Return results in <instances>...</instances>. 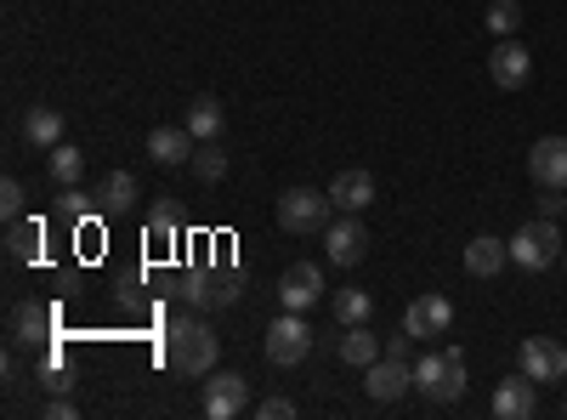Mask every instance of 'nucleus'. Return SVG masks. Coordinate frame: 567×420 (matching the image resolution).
<instances>
[{"label": "nucleus", "mask_w": 567, "mask_h": 420, "mask_svg": "<svg viewBox=\"0 0 567 420\" xmlns=\"http://www.w3.org/2000/svg\"><path fill=\"white\" fill-rule=\"evenodd\" d=\"M216 358H221V336L210 330L205 318H171V330H165V363L176 369V376H216Z\"/></svg>", "instance_id": "1"}, {"label": "nucleus", "mask_w": 567, "mask_h": 420, "mask_svg": "<svg viewBox=\"0 0 567 420\" xmlns=\"http://www.w3.org/2000/svg\"><path fill=\"white\" fill-rule=\"evenodd\" d=\"M414 387L432 398V403H460L465 398V352L443 347V352H425L414 363Z\"/></svg>", "instance_id": "2"}, {"label": "nucleus", "mask_w": 567, "mask_h": 420, "mask_svg": "<svg viewBox=\"0 0 567 420\" xmlns=\"http://www.w3.org/2000/svg\"><path fill=\"white\" fill-rule=\"evenodd\" d=\"M561 233H556V222L550 216H539V222H523L511 233V262L516 267H528V273H545V267H556L561 262Z\"/></svg>", "instance_id": "3"}, {"label": "nucleus", "mask_w": 567, "mask_h": 420, "mask_svg": "<svg viewBox=\"0 0 567 420\" xmlns=\"http://www.w3.org/2000/svg\"><path fill=\"white\" fill-rule=\"evenodd\" d=\"M329 211H336V199H329V188H284L278 194V227L284 233H323L329 227Z\"/></svg>", "instance_id": "4"}, {"label": "nucleus", "mask_w": 567, "mask_h": 420, "mask_svg": "<svg viewBox=\"0 0 567 420\" xmlns=\"http://www.w3.org/2000/svg\"><path fill=\"white\" fill-rule=\"evenodd\" d=\"M261 347H267V358L278 363V369H296L307 352H312V330H307V313H290L284 307L272 324H267V336H261Z\"/></svg>", "instance_id": "5"}, {"label": "nucleus", "mask_w": 567, "mask_h": 420, "mask_svg": "<svg viewBox=\"0 0 567 420\" xmlns=\"http://www.w3.org/2000/svg\"><path fill=\"white\" fill-rule=\"evenodd\" d=\"M409 387H414V363H409V358L381 352V358H374V363L363 369V392H369L374 403H398Z\"/></svg>", "instance_id": "6"}, {"label": "nucleus", "mask_w": 567, "mask_h": 420, "mask_svg": "<svg viewBox=\"0 0 567 420\" xmlns=\"http://www.w3.org/2000/svg\"><path fill=\"white\" fill-rule=\"evenodd\" d=\"M250 409V381L239 369H216V381H205V414L210 420H239Z\"/></svg>", "instance_id": "7"}, {"label": "nucleus", "mask_w": 567, "mask_h": 420, "mask_svg": "<svg viewBox=\"0 0 567 420\" xmlns=\"http://www.w3.org/2000/svg\"><path fill=\"white\" fill-rule=\"evenodd\" d=\"M278 301L290 307V313H307L323 301V267L318 262H290L278 278Z\"/></svg>", "instance_id": "8"}, {"label": "nucleus", "mask_w": 567, "mask_h": 420, "mask_svg": "<svg viewBox=\"0 0 567 420\" xmlns=\"http://www.w3.org/2000/svg\"><path fill=\"white\" fill-rule=\"evenodd\" d=\"M176 296L187 307H233L239 301V273H187Z\"/></svg>", "instance_id": "9"}, {"label": "nucleus", "mask_w": 567, "mask_h": 420, "mask_svg": "<svg viewBox=\"0 0 567 420\" xmlns=\"http://www.w3.org/2000/svg\"><path fill=\"white\" fill-rule=\"evenodd\" d=\"M528 74H534V58H528V45L523 40H499L494 52H488V80L499 85V91H523L528 85Z\"/></svg>", "instance_id": "10"}, {"label": "nucleus", "mask_w": 567, "mask_h": 420, "mask_svg": "<svg viewBox=\"0 0 567 420\" xmlns=\"http://www.w3.org/2000/svg\"><path fill=\"white\" fill-rule=\"evenodd\" d=\"M449 324H454V301H449V296H414L409 313H403V330H409L414 341L449 336Z\"/></svg>", "instance_id": "11"}, {"label": "nucleus", "mask_w": 567, "mask_h": 420, "mask_svg": "<svg viewBox=\"0 0 567 420\" xmlns=\"http://www.w3.org/2000/svg\"><path fill=\"white\" fill-rule=\"evenodd\" d=\"M516 358H523V376H534L539 387L545 381H567V347L550 341V336H528Z\"/></svg>", "instance_id": "12"}, {"label": "nucleus", "mask_w": 567, "mask_h": 420, "mask_svg": "<svg viewBox=\"0 0 567 420\" xmlns=\"http://www.w3.org/2000/svg\"><path fill=\"white\" fill-rule=\"evenodd\" d=\"M528 176L539 188H567V136H539L534 154H528Z\"/></svg>", "instance_id": "13"}, {"label": "nucleus", "mask_w": 567, "mask_h": 420, "mask_svg": "<svg viewBox=\"0 0 567 420\" xmlns=\"http://www.w3.org/2000/svg\"><path fill=\"white\" fill-rule=\"evenodd\" d=\"M323 245H329V262H336V267H358L369 256V233H363L358 216H347V222H329L323 227Z\"/></svg>", "instance_id": "14"}, {"label": "nucleus", "mask_w": 567, "mask_h": 420, "mask_svg": "<svg viewBox=\"0 0 567 420\" xmlns=\"http://www.w3.org/2000/svg\"><path fill=\"white\" fill-rule=\"evenodd\" d=\"M488 409H494L499 420H528V414L539 409V381H534V376H511V381H499Z\"/></svg>", "instance_id": "15"}, {"label": "nucleus", "mask_w": 567, "mask_h": 420, "mask_svg": "<svg viewBox=\"0 0 567 420\" xmlns=\"http://www.w3.org/2000/svg\"><path fill=\"white\" fill-rule=\"evenodd\" d=\"M329 199H336V211H347V216L369 211V205H374V176H369L363 165H347L336 182H329Z\"/></svg>", "instance_id": "16"}, {"label": "nucleus", "mask_w": 567, "mask_h": 420, "mask_svg": "<svg viewBox=\"0 0 567 420\" xmlns=\"http://www.w3.org/2000/svg\"><path fill=\"white\" fill-rule=\"evenodd\" d=\"M194 143H199V136L187 131V125H154V131H148V160H159V165H187V160H194Z\"/></svg>", "instance_id": "17"}, {"label": "nucleus", "mask_w": 567, "mask_h": 420, "mask_svg": "<svg viewBox=\"0 0 567 420\" xmlns=\"http://www.w3.org/2000/svg\"><path fill=\"white\" fill-rule=\"evenodd\" d=\"M505 262H511V239H494V233H477V239L465 245V273H471V278H494Z\"/></svg>", "instance_id": "18"}, {"label": "nucleus", "mask_w": 567, "mask_h": 420, "mask_svg": "<svg viewBox=\"0 0 567 420\" xmlns=\"http://www.w3.org/2000/svg\"><path fill=\"white\" fill-rule=\"evenodd\" d=\"M52 324H58V313L45 307V301H23V307L12 313V336H18L23 347H40L45 336H52Z\"/></svg>", "instance_id": "19"}, {"label": "nucleus", "mask_w": 567, "mask_h": 420, "mask_svg": "<svg viewBox=\"0 0 567 420\" xmlns=\"http://www.w3.org/2000/svg\"><path fill=\"white\" fill-rule=\"evenodd\" d=\"M336 352H341V363H352V369H369L374 358H381L386 347L374 341L363 324H341V341H336Z\"/></svg>", "instance_id": "20"}, {"label": "nucleus", "mask_w": 567, "mask_h": 420, "mask_svg": "<svg viewBox=\"0 0 567 420\" xmlns=\"http://www.w3.org/2000/svg\"><path fill=\"white\" fill-rule=\"evenodd\" d=\"M40 239H45L40 216H34V222H29V216H18V222L7 227V256H12L18 267H29V262H40Z\"/></svg>", "instance_id": "21"}, {"label": "nucleus", "mask_w": 567, "mask_h": 420, "mask_svg": "<svg viewBox=\"0 0 567 420\" xmlns=\"http://www.w3.org/2000/svg\"><path fill=\"white\" fill-rule=\"evenodd\" d=\"M23 136H29L34 148H58V143H63V114L45 109V103H34V109L23 114Z\"/></svg>", "instance_id": "22"}, {"label": "nucleus", "mask_w": 567, "mask_h": 420, "mask_svg": "<svg viewBox=\"0 0 567 420\" xmlns=\"http://www.w3.org/2000/svg\"><path fill=\"white\" fill-rule=\"evenodd\" d=\"M136 194H142V182H136L131 171H109V176H103V188H97V205H103L109 216H120V211L136 205Z\"/></svg>", "instance_id": "23"}, {"label": "nucleus", "mask_w": 567, "mask_h": 420, "mask_svg": "<svg viewBox=\"0 0 567 420\" xmlns=\"http://www.w3.org/2000/svg\"><path fill=\"white\" fill-rule=\"evenodd\" d=\"M182 125L194 131L199 143H216L221 125H227V114H221V103H216V98H194V103H187V120H182Z\"/></svg>", "instance_id": "24"}, {"label": "nucleus", "mask_w": 567, "mask_h": 420, "mask_svg": "<svg viewBox=\"0 0 567 420\" xmlns=\"http://www.w3.org/2000/svg\"><path fill=\"white\" fill-rule=\"evenodd\" d=\"M516 29H523V0H494V7H488V34L511 40Z\"/></svg>", "instance_id": "25"}, {"label": "nucleus", "mask_w": 567, "mask_h": 420, "mask_svg": "<svg viewBox=\"0 0 567 420\" xmlns=\"http://www.w3.org/2000/svg\"><path fill=\"white\" fill-rule=\"evenodd\" d=\"M369 313H374V301H369V290H336V318L341 324H369Z\"/></svg>", "instance_id": "26"}, {"label": "nucleus", "mask_w": 567, "mask_h": 420, "mask_svg": "<svg viewBox=\"0 0 567 420\" xmlns=\"http://www.w3.org/2000/svg\"><path fill=\"white\" fill-rule=\"evenodd\" d=\"M80 171H85V154H80V148H69V143H58V148H52V182L74 188V182H80Z\"/></svg>", "instance_id": "27"}, {"label": "nucleus", "mask_w": 567, "mask_h": 420, "mask_svg": "<svg viewBox=\"0 0 567 420\" xmlns=\"http://www.w3.org/2000/svg\"><path fill=\"white\" fill-rule=\"evenodd\" d=\"M187 165H194V176H199V182H221V176H227V154H221L216 143L194 148V160H187Z\"/></svg>", "instance_id": "28"}, {"label": "nucleus", "mask_w": 567, "mask_h": 420, "mask_svg": "<svg viewBox=\"0 0 567 420\" xmlns=\"http://www.w3.org/2000/svg\"><path fill=\"white\" fill-rule=\"evenodd\" d=\"M23 205H29V188H23L18 176H7V182H0V216L18 222V216H23Z\"/></svg>", "instance_id": "29"}, {"label": "nucleus", "mask_w": 567, "mask_h": 420, "mask_svg": "<svg viewBox=\"0 0 567 420\" xmlns=\"http://www.w3.org/2000/svg\"><path fill=\"white\" fill-rule=\"evenodd\" d=\"M148 239H154V245H176V211H171V199L154 205V216H148Z\"/></svg>", "instance_id": "30"}, {"label": "nucleus", "mask_w": 567, "mask_h": 420, "mask_svg": "<svg viewBox=\"0 0 567 420\" xmlns=\"http://www.w3.org/2000/svg\"><path fill=\"white\" fill-rule=\"evenodd\" d=\"M256 414H261V420H296V403H290V398H261Z\"/></svg>", "instance_id": "31"}, {"label": "nucleus", "mask_w": 567, "mask_h": 420, "mask_svg": "<svg viewBox=\"0 0 567 420\" xmlns=\"http://www.w3.org/2000/svg\"><path fill=\"white\" fill-rule=\"evenodd\" d=\"M91 199H97V194H74V188H69V194H63V216H69V222H85V216H91Z\"/></svg>", "instance_id": "32"}, {"label": "nucleus", "mask_w": 567, "mask_h": 420, "mask_svg": "<svg viewBox=\"0 0 567 420\" xmlns=\"http://www.w3.org/2000/svg\"><path fill=\"white\" fill-rule=\"evenodd\" d=\"M40 414H45V420H74V414H80V403H69V398H52V403H45Z\"/></svg>", "instance_id": "33"}, {"label": "nucleus", "mask_w": 567, "mask_h": 420, "mask_svg": "<svg viewBox=\"0 0 567 420\" xmlns=\"http://www.w3.org/2000/svg\"><path fill=\"white\" fill-rule=\"evenodd\" d=\"M40 387H52V392H69V376H63L58 363H45V381H40Z\"/></svg>", "instance_id": "34"}, {"label": "nucleus", "mask_w": 567, "mask_h": 420, "mask_svg": "<svg viewBox=\"0 0 567 420\" xmlns=\"http://www.w3.org/2000/svg\"><path fill=\"white\" fill-rule=\"evenodd\" d=\"M561 262H567V250H561Z\"/></svg>", "instance_id": "35"}, {"label": "nucleus", "mask_w": 567, "mask_h": 420, "mask_svg": "<svg viewBox=\"0 0 567 420\" xmlns=\"http://www.w3.org/2000/svg\"><path fill=\"white\" fill-rule=\"evenodd\" d=\"M561 409H567V403H561Z\"/></svg>", "instance_id": "36"}]
</instances>
